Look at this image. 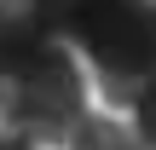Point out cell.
I'll use <instances>...</instances> for the list:
<instances>
[{
    "label": "cell",
    "mask_w": 156,
    "mask_h": 150,
    "mask_svg": "<svg viewBox=\"0 0 156 150\" xmlns=\"http://www.w3.org/2000/svg\"><path fill=\"white\" fill-rule=\"evenodd\" d=\"M87 116V81L58 40H41L0 75V121L29 145H64L69 127Z\"/></svg>",
    "instance_id": "6da1fadb"
},
{
    "label": "cell",
    "mask_w": 156,
    "mask_h": 150,
    "mask_svg": "<svg viewBox=\"0 0 156 150\" xmlns=\"http://www.w3.org/2000/svg\"><path fill=\"white\" fill-rule=\"evenodd\" d=\"M64 40L87 52L110 104H133L151 75V0H75Z\"/></svg>",
    "instance_id": "7a4b0ae2"
},
{
    "label": "cell",
    "mask_w": 156,
    "mask_h": 150,
    "mask_svg": "<svg viewBox=\"0 0 156 150\" xmlns=\"http://www.w3.org/2000/svg\"><path fill=\"white\" fill-rule=\"evenodd\" d=\"M64 145L69 150H145V139L127 121H116V116H81Z\"/></svg>",
    "instance_id": "3957f363"
},
{
    "label": "cell",
    "mask_w": 156,
    "mask_h": 150,
    "mask_svg": "<svg viewBox=\"0 0 156 150\" xmlns=\"http://www.w3.org/2000/svg\"><path fill=\"white\" fill-rule=\"evenodd\" d=\"M69 6H75V0H0L6 17H17L23 29H35V35H46V40H64Z\"/></svg>",
    "instance_id": "277c9868"
},
{
    "label": "cell",
    "mask_w": 156,
    "mask_h": 150,
    "mask_svg": "<svg viewBox=\"0 0 156 150\" xmlns=\"http://www.w3.org/2000/svg\"><path fill=\"white\" fill-rule=\"evenodd\" d=\"M0 150H35V145H29L23 133H0Z\"/></svg>",
    "instance_id": "5b68a950"
}]
</instances>
